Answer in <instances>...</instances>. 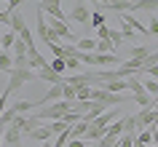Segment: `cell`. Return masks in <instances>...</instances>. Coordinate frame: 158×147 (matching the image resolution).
Instances as JSON below:
<instances>
[{"label": "cell", "mask_w": 158, "mask_h": 147, "mask_svg": "<svg viewBox=\"0 0 158 147\" xmlns=\"http://www.w3.org/2000/svg\"><path fill=\"white\" fill-rule=\"evenodd\" d=\"M148 147H156V145H148Z\"/></svg>", "instance_id": "44"}, {"label": "cell", "mask_w": 158, "mask_h": 147, "mask_svg": "<svg viewBox=\"0 0 158 147\" xmlns=\"http://www.w3.org/2000/svg\"><path fill=\"white\" fill-rule=\"evenodd\" d=\"M0 40H3V51H11V48H14V43H16V32L0 35Z\"/></svg>", "instance_id": "23"}, {"label": "cell", "mask_w": 158, "mask_h": 147, "mask_svg": "<svg viewBox=\"0 0 158 147\" xmlns=\"http://www.w3.org/2000/svg\"><path fill=\"white\" fill-rule=\"evenodd\" d=\"M134 102L142 107V110H156V99L150 94H134Z\"/></svg>", "instance_id": "13"}, {"label": "cell", "mask_w": 158, "mask_h": 147, "mask_svg": "<svg viewBox=\"0 0 158 147\" xmlns=\"http://www.w3.org/2000/svg\"><path fill=\"white\" fill-rule=\"evenodd\" d=\"M105 137V131L99 129V126H94V123H89V129H86V142H99V139Z\"/></svg>", "instance_id": "16"}, {"label": "cell", "mask_w": 158, "mask_h": 147, "mask_svg": "<svg viewBox=\"0 0 158 147\" xmlns=\"http://www.w3.org/2000/svg\"><path fill=\"white\" fill-rule=\"evenodd\" d=\"M91 142H86V139H70L67 142V147H89Z\"/></svg>", "instance_id": "38"}, {"label": "cell", "mask_w": 158, "mask_h": 147, "mask_svg": "<svg viewBox=\"0 0 158 147\" xmlns=\"http://www.w3.org/2000/svg\"><path fill=\"white\" fill-rule=\"evenodd\" d=\"M89 3H94V6H99V8H102V3H105V0H89Z\"/></svg>", "instance_id": "39"}, {"label": "cell", "mask_w": 158, "mask_h": 147, "mask_svg": "<svg viewBox=\"0 0 158 147\" xmlns=\"http://www.w3.org/2000/svg\"><path fill=\"white\" fill-rule=\"evenodd\" d=\"M62 120H64L67 126H73V123H78V120H83V115H81V112H75V110H73V112H67L64 118H62Z\"/></svg>", "instance_id": "32"}, {"label": "cell", "mask_w": 158, "mask_h": 147, "mask_svg": "<svg viewBox=\"0 0 158 147\" xmlns=\"http://www.w3.org/2000/svg\"><path fill=\"white\" fill-rule=\"evenodd\" d=\"M14 70H30V56H14Z\"/></svg>", "instance_id": "27"}, {"label": "cell", "mask_w": 158, "mask_h": 147, "mask_svg": "<svg viewBox=\"0 0 158 147\" xmlns=\"http://www.w3.org/2000/svg\"><path fill=\"white\" fill-rule=\"evenodd\" d=\"M11 70H14V54L3 51L0 54V72H11Z\"/></svg>", "instance_id": "20"}, {"label": "cell", "mask_w": 158, "mask_h": 147, "mask_svg": "<svg viewBox=\"0 0 158 147\" xmlns=\"http://www.w3.org/2000/svg\"><path fill=\"white\" fill-rule=\"evenodd\" d=\"M86 129H89V123H86V120L73 123V126H70V137H73V139H83L86 137Z\"/></svg>", "instance_id": "18"}, {"label": "cell", "mask_w": 158, "mask_h": 147, "mask_svg": "<svg viewBox=\"0 0 158 147\" xmlns=\"http://www.w3.org/2000/svg\"><path fill=\"white\" fill-rule=\"evenodd\" d=\"M134 120H137V131L150 129V126H156V112L153 110H142L139 115H134Z\"/></svg>", "instance_id": "10"}, {"label": "cell", "mask_w": 158, "mask_h": 147, "mask_svg": "<svg viewBox=\"0 0 158 147\" xmlns=\"http://www.w3.org/2000/svg\"><path fill=\"white\" fill-rule=\"evenodd\" d=\"M89 147H97V142H91V145H89Z\"/></svg>", "instance_id": "43"}, {"label": "cell", "mask_w": 158, "mask_h": 147, "mask_svg": "<svg viewBox=\"0 0 158 147\" xmlns=\"http://www.w3.org/2000/svg\"><path fill=\"white\" fill-rule=\"evenodd\" d=\"M142 86H145V94H150V96H158V80L148 78V80H142Z\"/></svg>", "instance_id": "25"}, {"label": "cell", "mask_w": 158, "mask_h": 147, "mask_svg": "<svg viewBox=\"0 0 158 147\" xmlns=\"http://www.w3.org/2000/svg\"><path fill=\"white\" fill-rule=\"evenodd\" d=\"M8 24H11V32H16V38H19V32L27 27V22H24V16H22V11H14L8 16Z\"/></svg>", "instance_id": "11"}, {"label": "cell", "mask_w": 158, "mask_h": 147, "mask_svg": "<svg viewBox=\"0 0 158 147\" xmlns=\"http://www.w3.org/2000/svg\"><path fill=\"white\" fill-rule=\"evenodd\" d=\"M97 40H110V27L102 24L99 30H97Z\"/></svg>", "instance_id": "33"}, {"label": "cell", "mask_w": 158, "mask_h": 147, "mask_svg": "<svg viewBox=\"0 0 158 147\" xmlns=\"http://www.w3.org/2000/svg\"><path fill=\"white\" fill-rule=\"evenodd\" d=\"M64 62H67V70H73V72L81 70V59H64Z\"/></svg>", "instance_id": "37"}, {"label": "cell", "mask_w": 158, "mask_h": 147, "mask_svg": "<svg viewBox=\"0 0 158 147\" xmlns=\"http://www.w3.org/2000/svg\"><path fill=\"white\" fill-rule=\"evenodd\" d=\"M110 43H113V46H123V32H121V30H110Z\"/></svg>", "instance_id": "28"}, {"label": "cell", "mask_w": 158, "mask_h": 147, "mask_svg": "<svg viewBox=\"0 0 158 147\" xmlns=\"http://www.w3.org/2000/svg\"><path fill=\"white\" fill-rule=\"evenodd\" d=\"M35 78H38V80L51 83V86H54V83H64V78H62L59 72H54V70H51V64H48V67H40V70H35Z\"/></svg>", "instance_id": "6"}, {"label": "cell", "mask_w": 158, "mask_h": 147, "mask_svg": "<svg viewBox=\"0 0 158 147\" xmlns=\"http://www.w3.org/2000/svg\"><path fill=\"white\" fill-rule=\"evenodd\" d=\"M48 129H51V134H54V137H59V134L67 129V123H64V120H51V123H48Z\"/></svg>", "instance_id": "26"}, {"label": "cell", "mask_w": 158, "mask_h": 147, "mask_svg": "<svg viewBox=\"0 0 158 147\" xmlns=\"http://www.w3.org/2000/svg\"><path fill=\"white\" fill-rule=\"evenodd\" d=\"M27 137L30 139H35V142H48L54 134H51V129H48V123H38L32 131H27Z\"/></svg>", "instance_id": "7"}, {"label": "cell", "mask_w": 158, "mask_h": 147, "mask_svg": "<svg viewBox=\"0 0 158 147\" xmlns=\"http://www.w3.org/2000/svg\"><path fill=\"white\" fill-rule=\"evenodd\" d=\"M134 137H137V134H123V137L118 139L115 147H134Z\"/></svg>", "instance_id": "31"}, {"label": "cell", "mask_w": 158, "mask_h": 147, "mask_svg": "<svg viewBox=\"0 0 158 147\" xmlns=\"http://www.w3.org/2000/svg\"><path fill=\"white\" fill-rule=\"evenodd\" d=\"M62 99H64V102H78V88L70 86V83H64V88H62Z\"/></svg>", "instance_id": "22"}, {"label": "cell", "mask_w": 158, "mask_h": 147, "mask_svg": "<svg viewBox=\"0 0 158 147\" xmlns=\"http://www.w3.org/2000/svg\"><path fill=\"white\" fill-rule=\"evenodd\" d=\"M27 56H30V70H40V67H48V64H51V62H46V56L38 54V51L27 54Z\"/></svg>", "instance_id": "15"}, {"label": "cell", "mask_w": 158, "mask_h": 147, "mask_svg": "<svg viewBox=\"0 0 158 147\" xmlns=\"http://www.w3.org/2000/svg\"><path fill=\"white\" fill-rule=\"evenodd\" d=\"M51 70L62 75V72L67 70V62H64V59H59V56H54V62H51Z\"/></svg>", "instance_id": "29"}, {"label": "cell", "mask_w": 158, "mask_h": 147, "mask_svg": "<svg viewBox=\"0 0 158 147\" xmlns=\"http://www.w3.org/2000/svg\"><path fill=\"white\" fill-rule=\"evenodd\" d=\"M48 3H51V6H59V3H62V0H48Z\"/></svg>", "instance_id": "41"}, {"label": "cell", "mask_w": 158, "mask_h": 147, "mask_svg": "<svg viewBox=\"0 0 158 147\" xmlns=\"http://www.w3.org/2000/svg\"><path fill=\"white\" fill-rule=\"evenodd\" d=\"M11 54H14V56H27V46L22 40H19L16 38V43H14V48H11Z\"/></svg>", "instance_id": "30"}, {"label": "cell", "mask_w": 158, "mask_h": 147, "mask_svg": "<svg viewBox=\"0 0 158 147\" xmlns=\"http://www.w3.org/2000/svg\"><path fill=\"white\" fill-rule=\"evenodd\" d=\"M40 147H54V145H51V142H40Z\"/></svg>", "instance_id": "40"}, {"label": "cell", "mask_w": 158, "mask_h": 147, "mask_svg": "<svg viewBox=\"0 0 158 147\" xmlns=\"http://www.w3.org/2000/svg\"><path fill=\"white\" fill-rule=\"evenodd\" d=\"M89 24H91L94 30H99V27L105 24V14H102V8H99V6H97V8L91 11V22H89Z\"/></svg>", "instance_id": "21"}, {"label": "cell", "mask_w": 158, "mask_h": 147, "mask_svg": "<svg viewBox=\"0 0 158 147\" xmlns=\"http://www.w3.org/2000/svg\"><path fill=\"white\" fill-rule=\"evenodd\" d=\"M32 80H38V78H35V70H11L6 91L14 94V91H19L22 86H27V83H32Z\"/></svg>", "instance_id": "2"}, {"label": "cell", "mask_w": 158, "mask_h": 147, "mask_svg": "<svg viewBox=\"0 0 158 147\" xmlns=\"http://www.w3.org/2000/svg\"><path fill=\"white\" fill-rule=\"evenodd\" d=\"M83 99H91V86H83V88H78V102H83Z\"/></svg>", "instance_id": "34"}, {"label": "cell", "mask_w": 158, "mask_h": 147, "mask_svg": "<svg viewBox=\"0 0 158 147\" xmlns=\"http://www.w3.org/2000/svg\"><path fill=\"white\" fill-rule=\"evenodd\" d=\"M67 112H73V102H64V99H59L56 104H46V107H40L38 112L32 115L35 120H62Z\"/></svg>", "instance_id": "1"}, {"label": "cell", "mask_w": 158, "mask_h": 147, "mask_svg": "<svg viewBox=\"0 0 158 147\" xmlns=\"http://www.w3.org/2000/svg\"><path fill=\"white\" fill-rule=\"evenodd\" d=\"M131 6H134V0H105L102 3V8L118 11V14H131Z\"/></svg>", "instance_id": "8"}, {"label": "cell", "mask_w": 158, "mask_h": 147, "mask_svg": "<svg viewBox=\"0 0 158 147\" xmlns=\"http://www.w3.org/2000/svg\"><path fill=\"white\" fill-rule=\"evenodd\" d=\"M126 54H129V59H145V56H150L153 51H150V46H134V48H129Z\"/></svg>", "instance_id": "19"}, {"label": "cell", "mask_w": 158, "mask_h": 147, "mask_svg": "<svg viewBox=\"0 0 158 147\" xmlns=\"http://www.w3.org/2000/svg\"><path fill=\"white\" fill-rule=\"evenodd\" d=\"M121 32H123V40H131L134 35H137V32H134V30H131L129 24H121Z\"/></svg>", "instance_id": "35"}, {"label": "cell", "mask_w": 158, "mask_h": 147, "mask_svg": "<svg viewBox=\"0 0 158 147\" xmlns=\"http://www.w3.org/2000/svg\"><path fill=\"white\" fill-rule=\"evenodd\" d=\"M6 3H8V0H6Z\"/></svg>", "instance_id": "46"}, {"label": "cell", "mask_w": 158, "mask_h": 147, "mask_svg": "<svg viewBox=\"0 0 158 147\" xmlns=\"http://www.w3.org/2000/svg\"><path fill=\"white\" fill-rule=\"evenodd\" d=\"M0 54H3V40H0Z\"/></svg>", "instance_id": "42"}, {"label": "cell", "mask_w": 158, "mask_h": 147, "mask_svg": "<svg viewBox=\"0 0 158 147\" xmlns=\"http://www.w3.org/2000/svg\"><path fill=\"white\" fill-rule=\"evenodd\" d=\"M118 118H121V110H118V107H110V110H105L99 118H94L91 123H94V126H99L102 131H107V126H110V123H115Z\"/></svg>", "instance_id": "5"}, {"label": "cell", "mask_w": 158, "mask_h": 147, "mask_svg": "<svg viewBox=\"0 0 158 147\" xmlns=\"http://www.w3.org/2000/svg\"><path fill=\"white\" fill-rule=\"evenodd\" d=\"M156 129H158V123H156Z\"/></svg>", "instance_id": "45"}, {"label": "cell", "mask_w": 158, "mask_h": 147, "mask_svg": "<svg viewBox=\"0 0 158 147\" xmlns=\"http://www.w3.org/2000/svg\"><path fill=\"white\" fill-rule=\"evenodd\" d=\"M62 88H64V83H54L40 99H38V104H48V102H59L62 99Z\"/></svg>", "instance_id": "9"}, {"label": "cell", "mask_w": 158, "mask_h": 147, "mask_svg": "<svg viewBox=\"0 0 158 147\" xmlns=\"http://www.w3.org/2000/svg\"><path fill=\"white\" fill-rule=\"evenodd\" d=\"M22 134L24 131L19 129L16 120H11L6 129H3V147H19V142H22Z\"/></svg>", "instance_id": "3"}, {"label": "cell", "mask_w": 158, "mask_h": 147, "mask_svg": "<svg viewBox=\"0 0 158 147\" xmlns=\"http://www.w3.org/2000/svg\"><path fill=\"white\" fill-rule=\"evenodd\" d=\"M97 54H115V46L110 40H97Z\"/></svg>", "instance_id": "24"}, {"label": "cell", "mask_w": 158, "mask_h": 147, "mask_svg": "<svg viewBox=\"0 0 158 147\" xmlns=\"http://www.w3.org/2000/svg\"><path fill=\"white\" fill-rule=\"evenodd\" d=\"M67 19H73V22H78V24H89V22H91V8L83 6V3H75L73 8H70V16Z\"/></svg>", "instance_id": "4"}, {"label": "cell", "mask_w": 158, "mask_h": 147, "mask_svg": "<svg viewBox=\"0 0 158 147\" xmlns=\"http://www.w3.org/2000/svg\"><path fill=\"white\" fill-rule=\"evenodd\" d=\"M131 11H148V14H156V11H158V0H134Z\"/></svg>", "instance_id": "12"}, {"label": "cell", "mask_w": 158, "mask_h": 147, "mask_svg": "<svg viewBox=\"0 0 158 147\" xmlns=\"http://www.w3.org/2000/svg\"><path fill=\"white\" fill-rule=\"evenodd\" d=\"M148 32H150V38H158V19H150Z\"/></svg>", "instance_id": "36"}, {"label": "cell", "mask_w": 158, "mask_h": 147, "mask_svg": "<svg viewBox=\"0 0 158 147\" xmlns=\"http://www.w3.org/2000/svg\"><path fill=\"white\" fill-rule=\"evenodd\" d=\"M75 46H78L81 54H91V51H97V40H94V38H81Z\"/></svg>", "instance_id": "17"}, {"label": "cell", "mask_w": 158, "mask_h": 147, "mask_svg": "<svg viewBox=\"0 0 158 147\" xmlns=\"http://www.w3.org/2000/svg\"><path fill=\"white\" fill-rule=\"evenodd\" d=\"M126 91H131V94H145V86H142L139 75H131V78H126Z\"/></svg>", "instance_id": "14"}]
</instances>
